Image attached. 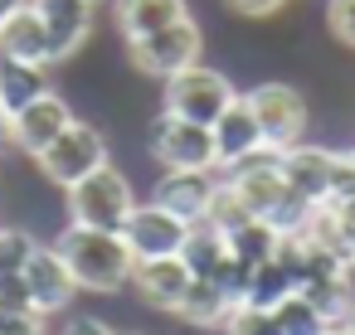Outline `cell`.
<instances>
[{"label": "cell", "instance_id": "603a6c76", "mask_svg": "<svg viewBox=\"0 0 355 335\" xmlns=\"http://www.w3.org/2000/svg\"><path fill=\"white\" fill-rule=\"evenodd\" d=\"M272 320H277V330L282 335H326L331 330V320L302 296V291H292V296H282L277 306H272Z\"/></svg>", "mask_w": 355, "mask_h": 335}, {"label": "cell", "instance_id": "f546056e", "mask_svg": "<svg viewBox=\"0 0 355 335\" xmlns=\"http://www.w3.org/2000/svg\"><path fill=\"white\" fill-rule=\"evenodd\" d=\"M0 311H10V316H40L30 291H25V277H0Z\"/></svg>", "mask_w": 355, "mask_h": 335}, {"label": "cell", "instance_id": "f1b7e54d", "mask_svg": "<svg viewBox=\"0 0 355 335\" xmlns=\"http://www.w3.org/2000/svg\"><path fill=\"white\" fill-rule=\"evenodd\" d=\"M336 199H355V151H336L331 161V204Z\"/></svg>", "mask_w": 355, "mask_h": 335}, {"label": "cell", "instance_id": "484cf974", "mask_svg": "<svg viewBox=\"0 0 355 335\" xmlns=\"http://www.w3.org/2000/svg\"><path fill=\"white\" fill-rule=\"evenodd\" d=\"M224 335H282V330H277V320H272L268 306L239 301V306L229 311V320H224Z\"/></svg>", "mask_w": 355, "mask_h": 335}, {"label": "cell", "instance_id": "277c9868", "mask_svg": "<svg viewBox=\"0 0 355 335\" xmlns=\"http://www.w3.org/2000/svg\"><path fill=\"white\" fill-rule=\"evenodd\" d=\"M243 98H248V107H253V117H258V132H263V146H268V151H292V146L306 141L311 107H306L302 88L268 78V83L248 88Z\"/></svg>", "mask_w": 355, "mask_h": 335}, {"label": "cell", "instance_id": "8d00e7d4", "mask_svg": "<svg viewBox=\"0 0 355 335\" xmlns=\"http://www.w3.org/2000/svg\"><path fill=\"white\" fill-rule=\"evenodd\" d=\"M0 194H6V165H0Z\"/></svg>", "mask_w": 355, "mask_h": 335}, {"label": "cell", "instance_id": "ba28073f", "mask_svg": "<svg viewBox=\"0 0 355 335\" xmlns=\"http://www.w3.org/2000/svg\"><path fill=\"white\" fill-rule=\"evenodd\" d=\"M185 233H190V224L175 219L171 209H161L156 199H146V204L137 199L132 219L122 224V243L132 248L137 262H146V257H175L185 248Z\"/></svg>", "mask_w": 355, "mask_h": 335}, {"label": "cell", "instance_id": "d6986e66", "mask_svg": "<svg viewBox=\"0 0 355 335\" xmlns=\"http://www.w3.org/2000/svg\"><path fill=\"white\" fill-rule=\"evenodd\" d=\"M54 83H49V69L44 64H20L10 54H0V107H6L10 117L20 107H30L35 98H44Z\"/></svg>", "mask_w": 355, "mask_h": 335}, {"label": "cell", "instance_id": "7c38bea8", "mask_svg": "<svg viewBox=\"0 0 355 335\" xmlns=\"http://www.w3.org/2000/svg\"><path fill=\"white\" fill-rule=\"evenodd\" d=\"M214 190H219V170H161L151 199H156L161 209H171L175 219L200 224V219L209 214Z\"/></svg>", "mask_w": 355, "mask_h": 335}, {"label": "cell", "instance_id": "6da1fadb", "mask_svg": "<svg viewBox=\"0 0 355 335\" xmlns=\"http://www.w3.org/2000/svg\"><path fill=\"white\" fill-rule=\"evenodd\" d=\"M54 253L69 262L78 291H98V296H112L132 282V248L122 243V233H107V228H83V224H64L59 238H54Z\"/></svg>", "mask_w": 355, "mask_h": 335}, {"label": "cell", "instance_id": "f35d334b", "mask_svg": "<svg viewBox=\"0 0 355 335\" xmlns=\"http://www.w3.org/2000/svg\"><path fill=\"white\" fill-rule=\"evenodd\" d=\"M195 335H205V330H195Z\"/></svg>", "mask_w": 355, "mask_h": 335}, {"label": "cell", "instance_id": "74e56055", "mask_svg": "<svg viewBox=\"0 0 355 335\" xmlns=\"http://www.w3.org/2000/svg\"><path fill=\"white\" fill-rule=\"evenodd\" d=\"M117 335H141V330H117Z\"/></svg>", "mask_w": 355, "mask_h": 335}, {"label": "cell", "instance_id": "ac0fdd59", "mask_svg": "<svg viewBox=\"0 0 355 335\" xmlns=\"http://www.w3.org/2000/svg\"><path fill=\"white\" fill-rule=\"evenodd\" d=\"M229 311H234V296L209 277H190V287H185V296L175 306V316L185 325H200V330H224Z\"/></svg>", "mask_w": 355, "mask_h": 335}, {"label": "cell", "instance_id": "30bf717a", "mask_svg": "<svg viewBox=\"0 0 355 335\" xmlns=\"http://www.w3.org/2000/svg\"><path fill=\"white\" fill-rule=\"evenodd\" d=\"M73 122V107H69V98L64 93H44V98H35L30 107H20L15 117H10V146L20 151V156H40V151H49L54 146V136L64 132Z\"/></svg>", "mask_w": 355, "mask_h": 335}, {"label": "cell", "instance_id": "5b68a950", "mask_svg": "<svg viewBox=\"0 0 355 335\" xmlns=\"http://www.w3.org/2000/svg\"><path fill=\"white\" fill-rule=\"evenodd\" d=\"M200 54H205V30H200L190 15L175 20V25H166V30H156V35H141V39L127 44L132 69L146 73V78H156V83H166V78L195 69Z\"/></svg>", "mask_w": 355, "mask_h": 335}, {"label": "cell", "instance_id": "836d02e7", "mask_svg": "<svg viewBox=\"0 0 355 335\" xmlns=\"http://www.w3.org/2000/svg\"><path fill=\"white\" fill-rule=\"evenodd\" d=\"M326 335H350V330H345V325H331V330H326Z\"/></svg>", "mask_w": 355, "mask_h": 335}, {"label": "cell", "instance_id": "4316f807", "mask_svg": "<svg viewBox=\"0 0 355 335\" xmlns=\"http://www.w3.org/2000/svg\"><path fill=\"white\" fill-rule=\"evenodd\" d=\"M326 30L336 44L355 49V0H326Z\"/></svg>", "mask_w": 355, "mask_h": 335}, {"label": "cell", "instance_id": "d590c367", "mask_svg": "<svg viewBox=\"0 0 355 335\" xmlns=\"http://www.w3.org/2000/svg\"><path fill=\"white\" fill-rule=\"evenodd\" d=\"M25 335H49V325H40V330H25Z\"/></svg>", "mask_w": 355, "mask_h": 335}, {"label": "cell", "instance_id": "3957f363", "mask_svg": "<svg viewBox=\"0 0 355 335\" xmlns=\"http://www.w3.org/2000/svg\"><path fill=\"white\" fill-rule=\"evenodd\" d=\"M107 161H112V151H107V136H103L93 122L73 117V122H69V127L54 136V146L35 156V170H40L49 185H59V190H73L78 180H88L93 170H103Z\"/></svg>", "mask_w": 355, "mask_h": 335}, {"label": "cell", "instance_id": "5bb4252c", "mask_svg": "<svg viewBox=\"0 0 355 335\" xmlns=\"http://www.w3.org/2000/svg\"><path fill=\"white\" fill-rule=\"evenodd\" d=\"M209 132H214V156H219V170H229V165L248 161L253 151H263V132H258V117H253V107H248V98H243V93H239V98L219 112V122H214Z\"/></svg>", "mask_w": 355, "mask_h": 335}, {"label": "cell", "instance_id": "8992f818", "mask_svg": "<svg viewBox=\"0 0 355 335\" xmlns=\"http://www.w3.org/2000/svg\"><path fill=\"white\" fill-rule=\"evenodd\" d=\"M161 88H166V93H161V112L185 117V122H200V127H214L219 112L239 98V88L229 83V73H219V69H209V64H195V69L166 78Z\"/></svg>", "mask_w": 355, "mask_h": 335}, {"label": "cell", "instance_id": "9a60e30c", "mask_svg": "<svg viewBox=\"0 0 355 335\" xmlns=\"http://www.w3.org/2000/svg\"><path fill=\"white\" fill-rule=\"evenodd\" d=\"M127 287H132L146 306L175 316V306H180V296H185V287H190V267L180 262V253H175V257H146V262L132 267V282H127Z\"/></svg>", "mask_w": 355, "mask_h": 335}, {"label": "cell", "instance_id": "d6a6232c", "mask_svg": "<svg viewBox=\"0 0 355 335\" xmlns=\"http://www.w3.org/2000/svg\"><path fill=\"white\" fill-rule=\"evenodd\" d=\"M30 6V0H0V30H6V20L15 15V10H25Z\"/></svg>", "mask_w": 355, "mask_h": 335}, {"label": "cell", "instance_id": "d4e9b609", "mask_svg": "<svg viewBox=\"0 0 355 335\" xmlns=\"http://www.w3.org/2000/svg\"><path fill=\"white\" fill-rule=\"evenodd\" d=\"M248 219H253V214L243 209V199H239V194L224 185V175H219V190H214V199H209V214H205L200 224H209V228H219V233L229 238V233H234L239 224H248Z\"/></svg>", "mask_w": 355, "mask_h": 335}, {"label": "cell", "instance_id": "e0dca14e", "mask_svg": "<svg viewBox=\"0 0 355 335\" xmlns=\"http://www.w3.org/2000/svg\"><path fill=\"white\" fill-rule=\"evenodd\" d=\"M0 54H10V59H20V64H44V69H54L49 30H44V20H40L35 6L15 10V15L6 20V30H0Z\"/></svg>", "mask_w": 355, "mask_h": 335}, {"label": "cell", "instance_id": "cb8c5ba5", "mask_svg": "<svg viewBox=\"0 0 355 335\" xmlns=\"http://www.w3.org/2000/svg\"><path fill=\"white\" fill-rule=\"evenodd\" d=\"M35 233L20 228V224H0V277H20L30 253H35Z\"/></svg>", "mask_w": 355, "mask_h": 335}, {"label": "cell", "instance_id": "7402d4cb", "mask_svg": "<svg viewBox=\"0 0 355 335\" xmlns=\"http://www.w3.org/2000/svg\"><path fill=\"white\" fill-rule=\"evenodd\" d=\"M292 291H297V277H292V272H287V262L272 253L268 262H258V267H253V282H248V296H243V301H253V306H268V311H272V306H277L282 296H292Z\"/></svg>", "mask_w": 355, "mask_h": 335}, {"label": "cell", "instance_id": "44dd1931", "mask_svg": "<svg viewBox=\"0 0 355 335\" xmlns=\"http://www.w3.org/2000/svg\"><path fill=\"white\" fill-rule=\"evenodd\" d=\"M277 243H282V233L268 219H248V224H239L229 233V257L243 262V267H258V262H268L277 253Z\"/></svg>", "mask_w": 355, "mask_h": 335}, {"label": "cell", "instance_id": "ffe728a7", "mask_svg": "<svg viewBox=\"0 0 355 335\" xmlns=\"http://www.w3.org/2000/svg\"><path fill=\"white\" fill-rule=\"evenodd\" d=\"M180 262L190 267V277H209L214 282L224 272V262H229V238L219 228H209V224H190L185 248H180Z\"/></svg>", "mask_w": 355, "mask_h": 335}, {"label": "cell", "instance_id": "7a4b0ae2", "mask_svg": "<svg viewBox=\"0 0 355 335\" xmlns=\"http://www.w3.org/2000/svg\"><path fill=\"white\" fill-rule=\"evenodd\" d=\"M64 199H69V224L107 228V233H122V224L137 209V190L112 161L103 170H93L88 180H78L73 190H64Z\"/></svg>", "mask_w": 355, "mask_h": 335}, {"label": "cell", "instance_id": "60d3db41", "mask_svg": "<svg viewBox=\"0 0 355 335\" xmlns=\"http://www.w3.org/2000/svg\"><path fill=\"white\" fill-rule=\"evenodd\" d=\"M350 151H355V146H350Z\"/></svg>", "mask_w": 355, "mask_h": 335}, {"label": "cell", "instance_id": "4dcf8cb0", "mask_svg": "<svg viewBox=\"0 0 355 335\" xmlns=\"http://www.w3.org/2000/svg\"><path fill=\"white\" fill-rule=\"evenodd\" d=\"M282 6H287V0H224V10L234 20H272Z\"/></svg>", "mask_w": 355, "mask_h": 335}, {"label": "cell", "instance_id": "8fae6325", "mask_svg": "<svg viewBox=\"0 0 355 335\" xmlns=\"http://www.w3.org/2000/svg\"><path fill=\"white\" fill-rule=\"evenodd\" d=\"M30 6L40 10V20H44V30H49V54H54V64H69L83 44H88V35H93V0H30Z\"/></svg>", "mask_w": 355, "mask_h": 335}, {"label": "cell", "instance_id": "1f68e13d", "mask_svg": "<svg viewBox=\"0 0 355 335\" xmlns=\"http://www.w3.org/2000/svg\"><path fill=\"white\" fill-rule=\"evenodd\" d=\"M54 335H117V330H112L103 316H69Z\"/></svg>", "mask_w": 355, "mask_h": 335}, {"label": "cell", "instance_id": "9c48e42d", "mask_svg": "<svg viewBox=\"0 0 355 335\" xmlns=\"http://www.w3.org/2000/svg\"><path fill=\"white\" fill-rule=\"evenodd\" d=\"M25 291H30V301H35V311L49 320V316H64L69 306H73V296H78V282H73V272H69V262L54 253V243H40L35 253H30V262H25Z\"/></svg>", "mask_w": 355, "mask_h": 335}, {"label": "cell", "instance_id": "52a82bcc", "mask_svg": "<svg viewBox=\"0 0 355 335\" xmlns=\"http://www.w3.org/2000/svg\"><path fill=\"white\" fill-rule=\"evenodd\" d=\"M146 151L161 170H219L214 156V132L171 112H156L146 127Z\"/></svg>", "mask_w": 355, "mask_h": 335}, {"label": "cell", "instance_id": "e575fe53", "mask_svg": "<svg viewBox=\"0 0 355 335\" xmlns=\"http://www.w3.org/2000/svg\"><path fill=\"white\" fill-rule=\"evenodd\" d=\"M345 330H350V335H355V311H350V316H345Z\"/></svg>", "mask_w": 355, "mask_h": 335}, {"label": "cell", "instance_id": "2e32d148", "mask_svg": "<svg viewBox=\"0 0 355 335\" xmlns=\"http://www.w3.org/2000/svg\"><path fill=\"white\" fill-rule=\"evenodd\" d=\"M185 15H190L185 0H112V20H117L127 44L141 39V35H156V30H166Z\"/></svg>", "mask_w": 355, "mask_h": 335}, {"label": "cell", "instance_id": "83f0119b", "mask_svg": "<svg viewBox=\"0 0 355 335\" xmlns=\"http://www.w3.org/2000/svg\"><path fill=\"white\" fill-rule=\"evenodd\" d=\"M326 219H331V228H336L345 257H355V199H336V204H326Z\"/></svg>", "mask_w": 355, "mask_h": 335}, {"label": "cell", "instance_id": "4fadbf2b", "mask_svg": "<svg viewBox=\"0 0 355 335\" xmlns=\"http://www.w3.org/2000/svg\"><path fill=\"white\" fill-rule=\"evenodd\" d=\"M331 161H336V151L311 146V141L282 151V180H287V190L302 194V199L316 204V209L331 204Z\"/></svg>", "mask_w": 355, "mask_h": 335}, {"label": "cell", "instance_id": "ab89813d", "mask_svg": "<svg viewBox=\"0 0 355 335\" xmlns=\"http://www.w3.org/2000/svg\"><path fill=\"white\" fill-rule=\"evenodd\" d=\"M93 6H98V0H93Z\"/></svg>", "mask_w": 355, "mask_h": 335}]
</instances>
